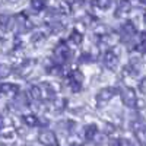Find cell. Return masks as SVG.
Returning a JSON list of instances; mask_svg holds the SVG:
<instances>
[{"label":"cell","instance_id":"obj_1","mask_svg":"<svg viewBox=\"0 0 146 146\" xmlns=\"http://www.w3.org/2000/svg\"><path fill=\"white\" fill-rule=\"evenodd\" d=\"M54 88L51 83L48 82H41V83H36L31 88V96L36 101H48L50 102L51 100H54Z\"/></svg>","mask_w":146,"mask_h":146},{"label":"cell","instance_id":"obj_2","mask_svg":"<svg viewBox=\"0 0 146 146\" xmlns=\"http://www.w3.org/2000/svg\"><path fill=\"white\" fill-rule=\"evenodd\" d=\"M73 51L70 50V47L66 41H60L53 50V57H54V64L63 66L64 63H67L72 58Z\"/></svg>","mask_w":146,"mask_h":146},{"label":"cell","instance_id":"obj_3","mask_svg":"<svg viewBox=\"0 0 146 146\" xmlns=\"http://www.w3.org/2000/svg\"><path fill=\"white\" fill-rule=\"evenodd\" d=\"M10 23V31L15 32V34H21V32H25V31H29L32 28L29 19L27 18L25 13H18L13 16V19L9 21Z\"/></svg>","mask_w":146,"mask_h":146},{"label":"cell","instance_id":"obj_4","mask_svg":"<svg viewBox=\"0 0 146 146\" xmlns=\"http://www.w3.org/2000/svg\"><path fill=\"white\" fill-rule=\"evenodd\" d=\"M69 88L73 91V92H79L82 89V83H83V73L78 69L75 70H70L69 75H67V79H66Z\"/></svg>","mask_w":146,"mask_h":146},{"label":"cell","instance_id":"obj_5","mask_svg":"<svg viewBox=\"0 0 146 146\" xmlns=\"http://www.w3.org/2000/svg\"><path fill=\"white\" fill-rule=\"evenodd\" d=\"M136 32H137V29L135 27V23L127 21L120 28V40L123 41V42H129V41H131L133 38H135Z\"/></svg>","mask_w":146,"mask_h":146},{"label":"cell","instance_id":"obj_6","mask_svg":"<svg viewBox=\"0 0 146 146\" xmlns=\"http://www.w3.org/2000/svg\"><path fill=\"white\" fill-rule=\"evenodd\" d=\"M121 101H123V104L129 108H133V107H136L137 104V96H136V92L135 89H131V88H123L121 89Z\"/></svg>","mask_w":146,"mask_h":146},{"label":"cell","instance_id":"obj_7","mask_svg":"<svg viewBox=\"0 0 146 146\" xmlns=\"http://www.w3.org/2000/svg\"><path fill=\"white\" fill-rule=\"evenodd\" d=\"M38 142L44 146H57V136L54 135L53 130H41L38 135Z\"/></svg>","mask_w":146,"mask_h":146},{"label":"cell","instance_id":"obj_8","mask_svg":"<svg viewBox=\"0 0 146 146\" xmlns=\"http://www.w3.org/2000/svg\"><path fill=\"white\" fill-rule=\"evenodd\" d=\"M102 62H104V66H105L107 69L115 70L117 66H118V57H117V54H115L114 51L108 50V51H105V54H104Z\"/></svg>","mask_w":146,"mask_h":146},{"label":"cell","instance_id":"obj_9","mask_svg":"<svg viewBox=\"0 0 146 146\" xmlns=\"http://www.w3.org/2000/svg\"><path fill=\"white\" fill-rule=\"evenodd\" d=\"M114 95H115V88H102L98 94H96V102L100 105L107 104Z\"/></svg>","mask_w":146,"mask_h":146},{"label":"cell","instance_id":"obj_10","mask_svg":"<svg viewBox=\"0 0 146 146\" xmlns=\"http://www.w3.org/2000/svg\"><path fill=\"white\" fill-rule=\"evenodd\" d=\"M131 127H133V131H135L136 137L140 142H145L146 140V123L145 121H142V120L135 121V123L131 124Z\"/></svg>","mask_w":146,"mask_h":146},{"label":"cell","instance_id":"obj_11","mask_svg":"<svg viewBox=\"0 0 146 146\" xmlns=\"http://www.w3.org/2000/svg\"><path fill=\"white\" fill-rule=\"evenodd\" d=\"M0 92L6 96H16L18 92H19V86L16 83H7V82H3L0 83Z\"/></svg>","mask_w":146,"mask_h":146},{"label":"cell","instance_id":"obj_12","mask_svg":"<svg viewBox=\"0 0 146 146\" xmlns=\"http://www.w3.org/2000/svg\"><path fill=\"white\" fill-rule=\"evenodd\" d=\"M82 135H83V139L85 140H94L95 136L98 135V129H96L95 124H88V126H85L83 131H82Z\"/></svg>","mask_w":146,"mask_h":146},{"label":"cell","instance_id":"obj_13","mask_svg":"<svg viewBox=\"0 0 146 146\" xmlns=\"http://www.w3.org/2000/svg\"><path fill=\"white\" fill-rule=\"evenodd\" d=\"M130 10H131V5L129 2H120L117 9H115V16L117 18H123V16H126L129 13Z\"/></svg>","mask_w":146,"mask_h":146},{"label":"cell","instance_id":"obj_14","mask_svg":"<svg viewBox=\"0 0 146 146\" xmlns=\"http://www.w3.org/2000/svg\"><path fill=\"white\" fill-rule=\"evenodd\" d=\"M64 104H66V100H63V98H54V100L50 101L48 108H50L51 111H54V113H58V111H62V110L64 108Z\"/></svg>","mask_w":146,"mask_h":146},{"label":"cell","instance_id":"obj_15","mask_svg":"<svg viewBox=\"0 0 146 146\" xmlns=\"http://www.w3.org/2000/svg\"><path fill=\"white\" fill-rule=\"evenodd\" d=\"M12 107H15V108H25V107H28V98H27V95H16L15 96V100H13V102H12Z\"/></svg>","mask_w":146,"mask_h":146},{"label":"cell","instance_id":"obj_16","mask_svg":"<svg viewBox=\"0 0 146 146\" xmlns=\"http://www.w3.org/2000/svg\"><path fill=\"white\" fill-rule=\"evenodd\" d=\"M23 123H25L27 126L29 127H35V126H38L40 124V117H36L34 114H27V115H23Z\"/></svg>","mask_w":146,"mask_h":146},{"label":"cell","instance_id":"obj_17","mask_svg":"<svg viewBox=\"0 0 146 146\" xmlns=\"http://www.w3.org/2000/svg\"><path fill=\"white\" fill-rule=\"evenodd\" d=\"M69 41H72L73 44L79 45V44L83 41V35H82L78 29H73V31H72V34H70V36H69Z\"/></svg>","mask_w":146,"mask_h":146},{"label":"cell","instance_id":"obj_18","mask_svg":"<svg viewBox=\"0 0 146 146\" xmlns=\"http://www.w3.org/2000/svg\"><path fill=\"white\" fill-rule=\"evenodd\" d=\"M32 64H34V62H31V60L23 62V63L21 64V67H19V73H21L22 76H27L28 73L31 72V69H32Z\"/></svg>","mask_w":146,"mask_h":146},{"label":"cell","instance_id":"obj_19","mask_svg":"<svg viewBox=\"0 0 146 146\" xmlns=\"http://www.w3.org/2000/svg\"><path fill=\"white\" fill-rule=\"evenodd\" d=\"M137 50L140 53H146V31L140 34L139 36V44H137Z\"/></svg>","mask_w":146,"mask_h":146},{"label":"cell","instance_id":"obj_20","mask_svg":"<svg viewBox=\"0 0 146 146\" xmlns=\"http://www.w3.org/2000/svg\"><path fill=\"white\" fill-rule=\"evenodd\" d=\"M12 73V67L9 66V64H0V79H5V78H7L9 75Z\"/></svg>","mask_w":146,"mask_h":146},{"label":"cell","instance_id":"obj_21","mask_svg":"<svg viewBox=\"0 0 146 146\" xmlns=\"http://www.w3.org/2000/svg\"><path fill=\"white\" fill-rule=\"evenodd\" d=\"M31 7L35 12H41L45 7V2H42V0H32V2H31Z\"/></svg>","mask_w":146,"mask_h":146},{"label":"cell","instance_id":"obj_22","mask_svg":"<svg viewBox=\"0 0 146 146\" xmlns=\"http://www.w3.org/2000/svg\"><path fill=\"white\" fill-rule=\"evenodd\" d=\"M62 70H63V67H62V66H58V64H53V66H51L50 69H48L47 72L50 73V75H54V76H60V75H62V73H63Z\"/></svg>","mask_w":146,"mask_h":146},{"label":"cell","instance_id":"obj_23","mask_svg":"<svg viewBox=\"0 0 146 146\" xmlns=\"http://www.w3.org/2000/svg\"><path fill=\"white\" fill-rule=\"evenodd\" d=\"M92 6L100 7V9H108L111 6V2H108V0H96V2L92 3Z\"/></svg>","mask_w":146,"mask_h":146},{"label":"cell","instance_id":"obj_24","mask_svg":"<svg viewBox=\"0 0 146 146\" xmlns=\"http://www.w3.org/2000/svg\"><path fill=\"white\" fill-rule=\"evenodd\" d=\"M9 21H10V18L7 16V15H0V29H3V28H6L7 25H9Z\"/></svg>","mask_w":146,"mask_h":146},{"label":"cell","instance_id":"obj_25","mask_svg":"<svg viewBox=\"0 0 146 146\" xmlns=\"http://www.w3.org/2000/svg\"><path fill=\"white\" fill-rule=\"evenodd\" d=\"M123 145V142H121V139H117V137H111L108 140V146H121Z\"/></svg>","mask_w":146,"mask_h":146},{"label":"cell","instance_id":"obj_26","mask_svg":"<svg viewBox=\"0 0 146 146\" xmlns=\"http://www.w3.org/2000/svg\"><path fill=\"white\" fill-rule=\"evenodd\" d=\"M79 62H80V63H89V62H92V56L88 54V53H85V54L80 56V60H79Z\"/></svg>","mask_w":146,"mask_h":146},{"label":"cell","instance_id":"obj_27","mask_svg":"<svg viewBox=\"0 0 146 146\" xmlns=\"http://www.w3.org/2000/svg\"><path fill=\"white\" fill-rule=\"evenodd\" d=\"M139 88H140V91H142L143 94H146V78H143V79L140 80V85H139Z\"/></svg>","mask_w":146,"mask_h":146},{"label":"cell","instance_id":"obj_28","mask_svg":"<svg viewBox=\"0 0 146 146\" xmlns=\"http://www.w3.org/2000/svg\"><path fill=\"white\" fill-rule=\"evenodd\" d=\"M2 129H3V115L0 114V131H2Z\"/></svg>","mask_w":146,"mask_h":146},{"label":"cell","instance_id":"obj_29","mask_svg":"<svg viewBox=\"0 0 146 146\" xmlns=\"http://www.w3.org/2000/svg\"><path fill=\"white\" fill-rule=\"evenodd\" d=\"M69 146H79L78 143H72V145H69Z\"/></svg>","mask_w":146,"mask_h":146},{"label":"cell","instance_id":"obj_30","mask_svg":"<svg viewBox=\"0 0 146 146\" xmlns=\"http://www.w3.org/2000/svg\"><path fill=\"white\" fill-rule=\"evenodd\" d=\"M2 42H3V40H2V36H0V45H2Z\"/></svg>","mask_w":146,"mask_h":146}]
</instances>
